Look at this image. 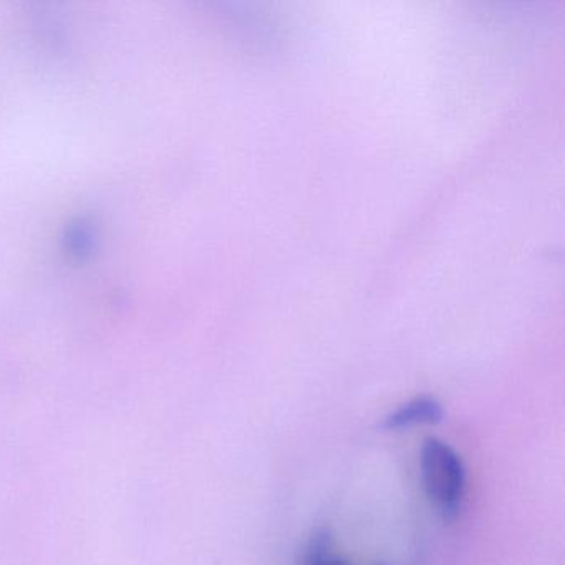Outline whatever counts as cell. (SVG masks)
Returning a JSON list of instances; mask_svg holds the SVG:
<instances>
[{
  "instance_id": "6da1fadb",
  "label": "cell",
  "mask_w": 565,
  "mask_h": 565,
  "mask_svg": "<svg viewBox=\"0 0 565 565\" xmlns=\"http://www.w3.org/2000/svg\"><path fill=\"white\" fill-rule=\"evenodd\" d=\"M423 486L433 508L445 521H455L461 512L466 492V469L461 456L438 438L423 443Z\"/></svg>"
},
{
  "instance_id": "7a4b0ae2",
  "label": "cell",
  "mask_w": 565,
  "mask_h": 565,
  "mask_svg": "<svg viewBox=\"0 0 565 565\" xmlns=\"http://www.w3.org/2000/svg\"><path fill=\"white\" fill-rule=\"evenodd\" d=\"M443 408L439 402L429 396L412 399L399 406L398 409L386 416L382 428L393 431V429L412 428L416 425H436L443 419Z\"/></svg>"
},
{
  "instance_id": "3957f363",
  "label": "cell",
  "mask_w": 565,
  "mask_h": 565,
  "mask_svg": "<svg viewBox=\"0 0 565 565\" xmlns=\"http://www.w3.org/2000/svg\"><path fill=\"white\" fill-rule=\"evenodd\" d=\"M306 565H350L333 552L332 537L326 529L313 532L307 544Z\"/></svg>"
}]
</instances>
